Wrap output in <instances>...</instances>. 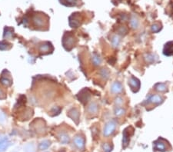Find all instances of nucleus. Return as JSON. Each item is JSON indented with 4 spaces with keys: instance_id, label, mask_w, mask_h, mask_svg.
Here are the masks:
<instances>
[{
    "instance_id": "nucleus-1",
    "label": "nucleus",
    "mask_w": 173,
    "mask_h": 152,
    "mask_svg": "<svg viewBox=\"0 0 173 152\" xmlns=\"http://www.w3.org/2000/svg\"><path fill=\"white\" fill-rule=\"evenodd\" d=\"M62 44L66 50L70 51L74 46V36L70 32L65 33L62 39Z\"/></svg>"
},
{
    "instance_id": "nucleus-2",
    "label": "nucleus",
    "mask_w": 173,
    "mask_h": 152,
    "mask_svg": "<svg viewBox=\"0 0 173 152\" xmlns=\"http://www.w3.org/2000/svg\"><path fill=\"white\" fill-rule=\"evenodd\" d=\"M116 128V122L115 121H109L106 124L103 129V135L105 137H109L114 133Z\"/></svg>"
},
{
    "instance_id": "nucleus-3",
    "label": "nucleus",
    "mask_w": 173,
    "mask_h": 152,
    "mask_svg": "<svg viewBox=\"0 0 173 152\" xmlns=\"http://www.w3.org/2000/svg\"><path fill=\"white\" fill-rule=\"evenodd\" d=\"M165 140L162 138H159L153 143L154 150L159 152H165L167 151V146L165 144Z\"/></svg>"
},
{
    "instance_id": "nucleus-4",
    "label": "nucleus",
    "mask_w": 173,
    "mask_h": 152,
    "mask_svg": "<svg viewBox=\"0 0 173 152\" xmlns=\"http://www.w3.org/2000/svg\"><path fill=\"white\" fill-rule=\"evenodd\" d=\"M73 143L74 145L76 147L77 149L79 150H84L85 145V140L83 136L78 135L73 139Z\"/></svg>"
},
{
    "instance_id": "nucleus-5",
    "label": "nucleus",
    "mask_w": 173,
    "mask_h": 152,
    "mask_svg": "<svg viewBox=\"0 0 173 152\" xmlns=\"http://www.w3.org/2000/svg\"><path fill=\"white\" fill-rule=\"evenodd\" d=\"M129 85L130 86L131 89H132L134 92H136V91H138L139 90V89H140L141 85L140 81H139L138 79H136V78L132 76V77L130 78V79L129 80Z\"/></svg>"
},
{
    "instance_id": "nucleus-6",
    "label": "nucleus",
    "mask_w": 173,
    "mask_h": 152,
    "mask_svg": "<svg viewBox=\"0 0 173 152\" xmlns=\"http://www.w3.org/2000/svg\"><path fill=\"white\" fill-rule=\"evenodd\" d=\"M78 98H79V100L82 103H83V104L86 103L89 100V98H90V92H89V91L86 89L82 90L80 91V93L78 94Z\"/></svg>"
},
{
    "instance_id": "nucleus-7",
    "label": "nucleus",
    "mask_w": 173,
    "mask_h": 152,
    "mask_svg": "<svg viewBox=\"0 0 173 152\" xmlns=\"http://www.w3.org/2000/svg\"><path fill=\"white\" fill-rule=\"evenodd\" d=\"M163 54L166 56L173 55V41L169 42L165 45L163 49Z\"/></svg>"
},
{
    "instance_id": "nucleus-8",
    "label": "nucleus",
    "mask_w": 173,
    "mask_h": 152,
    "mask_svg": "<svg viewBox=\"0 0 173 152\" xmlns=\"http://www.w3.org/2000/svg\"><path fill=\"white\" fill-rule=\"evenodd\" d=\"M130 136L131 135L129 134V131H128V128H125L123 131L122 134V147L123 148H125L129 144L130 141Z\"/></svg>"
},
{
    "instance_id": "nucleus-9",
    "label": "nucleus",
    "mask_w": 173,
    "mask_h": 152,
    "mask_svg": "<svg viewBox=\"0 0 173 152\" xmlns=\"http://www.w3.org/2000/svg\"><path fill=\"white\" fill-rule=\"evenodd\" d=\"M122 85L119 81H115L114 83H112V85L111 86V91L112 93H114V94L121 93L122 91Z\"/></svg>"
},
{
    "instance_id": "nucleus-10",
    "label": "nucleus",
    "mask_w": 173,
    "mask_h": 152,
    "mask_svg": "<svg viewBox=\"0 0 173 152\" xmlns=\"http://www.w3.org/2000/svg\"><path fill=\"white\" fill-rule=\"evenodd\" d=\"M68 115L71 117L73 121H75L78 124L79 118V112L76 108H72L69 112V113H68Z\"/></svg>"
},
{
    "instance_id": "nucleus-11",
    "label": "nucleus",
    "mask_w": 173,
    "mask_h": 152,
    "mask_svg": "<svg viewBox=\"0 0 173 152\" xmlns=\"http://www.w3.org/2000/svg\"><path fill=\"white\" fill-rule=\"evenodd\" d=\"M76 14H72V16L69 18V25L72 28L79 27L80 25V22L79 21V18L76 17Z\"/></svg>"
},
{
    "instance_id": "nucleus-12",
    "label": "nucleus",
    "mask_w": 173,
    "mask_h": 152,
    "mask_svg": "<svg viewBox=\"0 0 173 152\" xmlns=\"http://www.w3.org/2000/svg\"><path fill=\"white\" fill-rule=\"evenodd\" d=\"M163 98L161 96H160V95H158V94H155V95H152V96H150L149 99H148V101H149L151 103H153V104H161V103H162L163 102Z\"/></svg>"
},
{
    "instance_id": "nucleus-13",
    "label": "nucleus",
    "mask_w": 173,
    "mask_h": 152,
    "mask_svg": "<svg viewBox=\"0 0 173 152\" xmlns=\"http://www.w3.org/2000/svg\"><path fill=\"white\" fill-rule=\"evenodd\" d=\"M10 141L7 138L2 139L0 140V152H4L10 146Z\"/></svg>"
},
{
    "instance_id": "nucleus-14",
    "label": "nucleus",
    "mask_w": 173,
    "mask_h": 152,
    "mask_svg": "<svg viewBox=\"0 0 173 152\" xmlns=\"http://www.w3.org/2000/svg\"><path fill=\"white\" fill-rule=\"evenodd\" d=\"M50 144H51V142L48 140H42V142L39 143L38 144V150L39 151H45L46 149H48L49 148Z\"/></svg>"
},
{
    "instance_id": "nucleus-15",
    "label": "nucleus",
    "mask_w": 173,
    "mask_h": 152,
    "mask_svg": "<svg viewBox=\"0 0 173 152\" xmlns=\"http://www.w3.org/2000/svg\"><path fill=\"white\" fill-rule=\"evenodd\" d=\"M59 139L60 142L62 144H69V141H70V138H69V135L65 134V133H61L59 135Z\"/></svg>"
},
{
    "instance_id": "nucleus-16",
    "label": "nucleus",
    "mask_w": 173,
    "mask_h": 152,
    "mask_svg": "<svg viewBox=\"0 0 173 152\" xmlns=\"http://www.w3.org/2000/svg\"><path fill=\"white\" fill-rule=\"evenodd\" d=\"M154 88H155L156 91H160V92H164V91L167 90V86H166L165 83H156Z\"/></svg>"
},
{
    "instance_id": "nucleus-17",
    "label": "nucleus",
    "mask_w": 173,
    "mask_h": 152,
    "mask_svg": "<svg viewBox=\"0 0 173 152\" xmlns=\"http://www.w3.org/2000/svg\"><path fill=\"white\" fill-rule=\"evenodd\" d=\"M60 2L66 6H75L78 3V0H60Z\"/></svg>"
},
{
    "instance_id": "nucleus-18",
    "label": "nucleus",
    "mask_w": 173,
    "mask_h": 152,
    "mask_svg": "<svg viewBox=\"0 0 173 152\" xmlns=\"http://www.w3.org/2000/svg\"><path fill=\"white\" fill-rule=\"evenodd\" d=\"M88 112L90 113H96L98 111V105L96 104V102H92L88 108Z\"/></svg>"
},
{
    "instance_id": "nucleus-19",
    "label": "nucleus",
    "mask_w": 173,
    "mask_h": 152,
    "mask_svg": "<svg viewBox=\"0 0 173 152\" xmlns=\"http://www.w3.org/2000/svg\"><path fill=\"white\" fill-rule=\"evenodd\" d=\"M33 21H34L35 24L38 26H41V25H43V19L42 18L39 16H35L33 19Z\"/></svg>"
},
{
    "instance_id": "nucleus-20",
    "label": "nucleus",
    "mask_w": 173,
    "mask_h": 152,
    "mask_svg": "<svg viewBox=\"0 0 173 152\" xmlns=\"http://www.w3.org/2000/svg\"><path fill=\"white\" fill-rule=\"evenodd\" d=\"M101 62H102V60L101 58H99V56L98 55L96 54H93L92 55V62L94 64L95 66H98L101 64Z\"/></svg>"
},
{
    "instance_id": "nucleus-21",
    "label": "nucleus",
    "mask_w": 173,
    "mask_h": 152,
    "mask_svg": "<svg viewBox=\"0 0 173 152\" xmlns=\"http://www.w3.org/2000/svg\"><path fill=\"white\" fill-rule=\"evenodd\" d=\"M100 75L105 79H108L109 77V71L106 69V68H102L101 71H100Z\"/></svg>"
},
{
    "instance_id": "nucleus-22",
    "label": "nucleus",
    "mask_w": 173,
    "mask_h": 152,
    "mask_svg": "<svg viewBox=\"0 0 173 152\" xmlns=\"http://www.w3.org/2000/svg\"><path fill=\"white\" fill-rule=\"evenodd\" d=\"M130 25L133 28V29H136L137 27L138 26V19H137L136 18L134 17L133 16L132 19H131V21H130Z\"/></svg>"
},
{
    "instance_id": "nucleus-23",
    "label": "nucleus",
    "mask_w": 173,
    "mask_h": 152,
    "mask_svg": "<svg viewBox=\"0 0 173 152\" xmlns=\"http://www.w3.org/2000/svg\"><path fill=\"white\" fill-rule=\"evenodd\" d=\"M125 113V110L122 108H117L115 109V115L117 116H121L122 115Z\"/></svg>"
},
{
    "instance_id": "nucleus-24",
    "label": "nucleus",
    "mask_w": 173,
    "mask_h": 152,
    "mask_svg": "<svg viewBox=\"0 0 173 152\" xmlns=\"http://www.w3.org/2000/svg\"><path fill=\"white\" fill-rule=\"evenodd\" d=\"M152 30L153 32H159L161 30V25H159L157 23L154 24L152 26Z\"/></svg>"
},
{
    "instance_id": "nucleus-25",
    "label": "nucleus",
    "mask_w": 173,
    "mask_h": 152,
    "mask_svg": "<svg viewBox=\"0 0 173 152\" xmlns=\"http://www.w3.org/2000/svg\"><path fill=\"white\" fill-rule=\"evenodd\" d=\"M119 38L117 36V35H115L113 37V39H111V42H112V45H113L114 47H116L119 45Z\"/></svg>"
},
{
    "instance_id": "nucleus-26",
    "label": "nucleus",
    "mask_w": 173,
    "mask_h": 152,
    "mask_svg": "<svg viewBox=\"0 0 173 152\" xmlns=\"http://www.w3.org/2000/svg\"><path fill=\"white\" fill-rule=\"evenodd\" d=\"M102 148H103L104 152H111V147L110 146L109 144L106 143L102 145Z\"/></svg>"
},
{
    "instance_id": "nucleus-27",
    "label": "nucleus",
    "mask_w": 173,
    "mask_h": 152,
    "mask_svg": "<svg viewBox=\"0 0 173 152\" xmlns=\"http://www.w3.org/2000/svg\"><path fill=\"white\" fill-rule=\"evenodd\" d=\"M1 81H2V84H3L4 85H6V86H9V85H11V84H12L10 80H9V79H3V78L2 79Z\"/></svg>"
},
{
    "instance_id": "nucleus-28",
    "label": "nucleus",
    "mask_w": 173,
    "mask_h": 152,
    "mask_svg": "<svg viewBox=\"0 0 173 152\" xmlns=\"http://www.w3.org/2000/svg\"><path fill=\"white\" fill-rule=\"evenodd\" d=\"M146 60L148 62H155V58H154L153 55H148Z\"/></svg>"
},
{
    "instance_id": "nucleus-29",
    "label": "nucleus",
    "mask_w": 173,
    "mask_h": 152,
    "mask_svg": "<svg viewBox=\"0 0 173 152\" xmlns=\"http://www.w3.org/2000/svg\"><path fill=\"white\" fill-rule=\"evenodd\" d=\"M49 48L48 45H42L40 47V51L41 52H47Z\"/></svg>"
},
{
    "instance_id": "nucleus-30",
    "label": "nucleus",
    "mask_w": 173,
    "mask_h": 152,
    "mask_svg": "<svg viewBox=\"0 0 173 152\" xmlns=\"http://www.w3.org/2000/svg\"><path fill=\"white\" fill-rule=\"evenodd\" d=\"M6 43H3V42H1L0 43V50H6L7 49V45H6Z\"/></svg>"
},
{
    "instance_id": "nucleus-31",
    "label": "nucleus",
    "mask_w": 173,
    "mask_h": 152,
    "mask_svg": "<svg viewBox=\"0 0 173 152\" xmlns=\"http://www.w3.org/2000/svg\"><path fill=\"white\" fill-rule=\"evenodd\" d=\"M122 103H123L122 98H120V97H118V98L115 99V104H117V105H121Z\"/></svg>"
}]
</instances>
